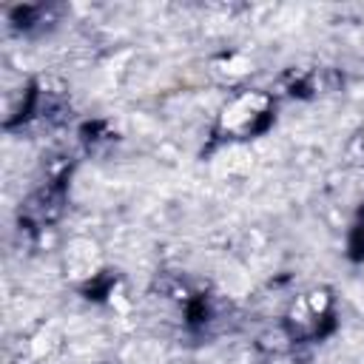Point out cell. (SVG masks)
I'll use <instances>...</instances> for the list:
<instances>
[{"mask_svg":"<svg viewBox=\"0 0 364 364\" xmlns=\"http://www.w3.org/2000/svg\"><path fill=\"white\" fill-rule=\"evenodd\" d=\"M267 114V100L262 94H247L242 100H236L228 111H225V125L233 131H253L256 119Z\"/></svg>","mask_w":364,"mask_h":364,"instance_id":"1","label":"cell"}]
</instances>
